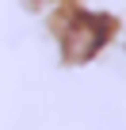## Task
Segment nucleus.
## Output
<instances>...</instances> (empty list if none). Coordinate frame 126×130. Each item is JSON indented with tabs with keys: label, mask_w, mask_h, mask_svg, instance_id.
<instances>
[{
	"label": "nucleus",
	"mask_w": 126,
	"mask_h": 130,
	"mask_svg": "<svg viewBox=\"0 0 126 130\" xmlns=\"http://www.w3.org/2000/svg\"><path fill=\"white\" fill-rule=\"evenodd\" d=\"M115 35V19L111 15H96V12H65L57 15V46L69 61H88L96 57L107 38Z\"/></svg>",
	"instance_id": "obj_1"
}]
</instances>
